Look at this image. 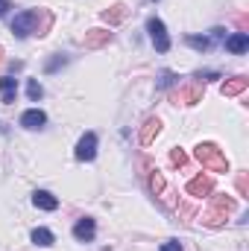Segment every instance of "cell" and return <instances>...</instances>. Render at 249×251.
<instances>
[{
	"mask_svg": "<svg viewBox=\"0 0 249 251\" xmlns=\"http://www.w3.org/2000/svg\"><path fill=\"white\" fill-rule=\"evenodd\" d=\"M6 9H12V6H9V3H6V0H0V18H3V15H6Z\"/></svg>",
	"mask_w": 249,
	"mask_h": 251,
	"instance_id": "cell-27",
	"label": "cell"
},
{
	"mask_svg": "<svg viewBox=\"0 0 249 251\" xmlns=\"http://www.w3.org/2000/svg\"><path fill=\"white\" fill-rule=\"evenodd\" d=\"M147 184H150V190H153L156 196H161V193H164V178H161V173H158L156 167L147 173Z\"/></svg>",
	"mask_w": 249,
	"mask_h": 251,
	"instance_id": "cell-17",
	"label": "cell"
},
{
	"mask_svg": "<svg viewBox=\"0 0 249 251\" xmlns=\"http://www.w3.org/2000/svg\"><path fill=\"white\" fill-rule=\"evenodd\" d=\"M235 184H238V193H241V196H249V176L247 173H241Z\"/></svg>",
	"mask_w": 249,
	"mask_h": 251,
	"instance_id": "cell-22",
	"label": "cell"
},
{
	"mask_svg": "<svg viewBox=\"0 0 249 251\" xmlns=\"http://www.w3.org/2000/svg\"><path fill=\"white\" fill-rule=\"evenodd\" d=\"M226 50L229 53H235V56H241V53H247L249 50V38H247V32H235L229 41H226Z\"/></svg>",
	"mask_w": 249,
	"mask_h": 251,
	"instance_id": "cell-16",
	"label": "cell"
},
{
	"mask_svg": "<svg viewBox=\"0 0 249 251\" xmlns=\"http://www.w3.org/2000/svg\"><path fill=\"white\" fill-rule=\"evenodd\" d=\"M94 234H97V225H94V219H79L76 225H73V237L79 240V243H91L94 240Z\"/></svg>",
	"mask_w": 249,
	"mask_h": 251,
	"instance_id": "cell-10",
	"label": "cell"
},
{
	"mask_svg": "<svg viewBox=\"0 0 249 251\" xmlns=\"http://www.w3.org/2000/svg\"><path fill=\"white\" fill-rule=\"evenodd\" d=\"M32 204H35L38 210H56V207H59V199H56L53 193H47V190H35V193H32Z\"/></svg>",
	"mask_w": 249,
	"mask_h": 251,
	"instance_id": "cell-11",
	"label": "cell"
},
{
	"mask_svg": "<svg viewBox=\"0 0 249 251\" xmlns=\"http://www.w3.org/2000/svg\"><path fill=\"white\" fill-rule=\"evenodd\" d=\"M161 251H182V246H179L176 240H170V243H164V246H161Z\"/></svg>",
	"mask_w": 249,
	"mask_h": 251,
	"instance_id": "cell-25",
	"label": "cell"
},
{
	"mask_svg": "<svg viewBox=\"0 0 249 251\" xmlns=\"http://www.w3.org/2000/svg\"><path fill=\"white\" fill-rule=\"evenodd\" d=\"M232 213H235V199H232V196H214V199H211V207L202 213V225H208V228H223Z\"/></svg>",
	"mask_w": 249,
	"mask_h": 251,
	"instance_id": "cell-1",
	"label": "cell"
},
{
	"mask_svg": "<svg viewBox=\"0 0 249 251\" xmlns=\"http://www.w3.org/2000/svg\"><path fill=\"white\" fill-rule=\"evenodd\" d=\"M170 100H173L176 105H196V102H202V88H199L196 82H185V85H179V88L170 94Z\"/></svg>",
	"mask_w": 249,
	"mask_h": 251,
	"instance_id": "cell-4",
	"label": "cell"
},
{
	"mask_svg": "<svg viewBox=\"0 0 249 251\" xmlns=\"http://www.w3.org/2000/svg\"><path fill=\"white\" fill-rule=\"evenodd\" d=\"M211 190H214V181H211L208 176H196V178L187 181V196H193V199H202V196H208Z\"/></svg>",
	"mask_w": 249,
	"mask_h": 251,
	"instance_id": "cell-8",
	"label": "cell"
},
{
	"mask_svg": "<svg viewBox=\"0 0 249 251\" xmlns=\"http://www.w3.org/2000/svg\"><path fill=\"white\" fill-rule=\"evenodd\" d=\"M32 243L47 249V246H53V234H50L47 228H35V231H32Z\"/></svg>",
	"mask_w": 249,
	"mask_h": 251,
	"instance_id": "cell-18",
	"label": "cell"
},
{
	"mask_svg": "<svg viewBox=\"0 0 249 251\" xmlns=\"http://www.w3.org/2000/svg\"><path fill=\"white\" fill-rule=\"evenodd\" d=\"M158 131H161V120H158V117H147L144 126H141V134H138L141 146H150V143L158 137Z\"/></svg>",
	"mask_w": 249,
	"mask_h": 251,
	"instance_id": "cell-7",
	"label": "cell"
},
{
	"mask_svg": "<svg viewBox=\"0 0 249 251\" xmlns=\"http://www.w3.org/2000/svg\"><path fill=\"white\" fill-rule=\"evenodd\" d=\"M147 32H150V38H153V44H156L158 53H167V50H170L167 29H164V24H161L158 18H150V21H147Z\"/></svg>",
	"mask_w": 249,
	"mask_h": 251,
	"instance_id": "cell-5",
	"label": "cell"
},
{
	"mask_svg": "<svg viewBox=\"0 0 249 251\" xmlns=\"http://www.w3.org/2000/svg\"><path fill=\"white\" fill-rule=\"evenodd\" d=\"M15 97H18V82H15L12 76H3V79H0V102L12 105Z\"/></svg>",
	"mask_w": 249,
	"mask_h": 251,
	"instance_id": "cell-13",
	"label": "cell"
},
{
	"mask_svg": "<svg viewBox=\"0 0 249 251\" xmlns=\"http://www.w3.org/2000/svg\"><path fill=\"white\" fill-rule=\"evenodd\" d=\"M112 41V32L109 29H88L85 32V47L88 50H100V47H106Z\"/></svg>",
	"mask_w": 249,
	"mask_h": 251,
	"instance_id": "cell-9",
	"label": "cell"
},
{
	"mask_svg": "<svg viewBox=\"0 0 249 251\" xmlns=\"http://www.w3.org/2000/svg\"><path fill=\"white\" fill-rule=\"evenodd\" d=\"M41 18H44V9H27V12L15 15V21H12V32H15L18 38H27V35H32V32L38 29Z\"/></svg>",
	"mask_w": 249,
	"mask_h": 251,
	"instance_id": "cell-3",
	"label": "cell"
},
{
	"mask_svg": "<svg viewBox=\"0 0 249 251\" xmlns=\"http://www.w3.org/2000/svg\"><path fill=\"white\" fill-rule=\"evenodd\" d=\"M126 15H129V9H126L124 3H115V6H109V9L103 12V21H106L109 26H115V24L126 21Z\"/></svg>",
	"mask_w": 249,
	"mask_h": 251,
	"instance_id": "cell-15",
	"label": "cell"
},
{
	"mask_svg": "<svg viewBox=\"0 0 249 251\" xmlns=\"http://www.w3.org/2000/svg\"><path fill=\"white\" fill-rule=\"evenodd\" d=\"M3 56H6V53H3V47H0V67H3V64H6V59H3Z\"/></svg>",
	"mask_w": 249,
	"mask_h": 251,
	"instance_id": "cell-28",
	"label": "cell"
},
{
	"mask_svg": "<svg viewBox=\"0 0 249 251\" xmlns=\"http://www.w3.org/2000/svg\"><path fill=\"white\" fill-rule=\"evenodd\" d=\"M158 85H161V88L173 85V73H170V70H161V79H158Z\"/></svg>",
	"mask_w": 249,
	"mask_h": 251,
	"instance_id": "cell-24",
	"label": "cell"
},
{
	"mask_svg": "<svg viewBox=\"0 0 249 251\" xmlns=\"http://www.w3.org/2000/svg\"><path fill=\"white\" fill-rule=\"evenodd\" d=\"M62 64H67V59H64V56H56V59H50V62H47L44 70H47V73H53V70H59Z\"/></svg>",
	"mask_w": 249,
	"mask_h": 251,
	"instance_id": "cell-23",
	"label": "cell"
},
{
	"mask_svg": "<svg viewBox=\"0 0 249 251\" xmlns=\"http://www.w3.org/2000/svg\"><path fill=\"white\" fill-rule=\"evenodd\" d=\"M185 44H187V47H193V50H199V53H205V50H208V38H199V35H187Z\"/></svg>",
	"mask_w": 249,
	"mask_h": 251,
	"instance_id": "cell-20",
	"label": "cell"
},
{
	"mask_svg": "<svg viewBox=\"0 0 249 251\" xmlns=\"http://www.w3.org/2000/svg\"><path fill=\"white\" fill-rule=\"evenodd\" d=\"M196 79H202V82H205V79H217V73H214V70H205V73H196Z\"/></svg>",
	"mask_w": 249,
	"mask_h": 251,
	"instance_id": "cell-26",
	"label": "cell"
},
{
	"mask_svg": "<svg viewBox=\"0 0 249 251\" xmlns=\"http://www.w3.org/2000/svg\"><path fill=\"white\" fill-rule=\"evenodd\" d=\"M27 97H30L32 102H38V100L44 97V88L38 85V79H30V82H27Z\"/></svg>",
	"mask_w": 249,
	"mask_h": 251,
	"instance_id": "cell-19",
	"label": "cell"
},
{
	"mask_svg": "<svg viewBox=\"0 0 249 251\" xmlns=\"http://www.w3.org/2000/svg\"><path fill=\"white\" fill-rule=\"evenodd\" d=\"M170 161H173L176 167H185V164H187V155L182 152V149H170Z\"/></svg>",
	"mask_w": 249,
	"mask_h": 251,
	"instance_id": "cell-21",
	"label": "cell"
},
{
	"mask_svg": "<svg viewBox=\"0 0 249 251\" xmlns=\"http://www.w3.org/2000/svg\"><path fill=\"white\" fill-rule=\"evenodd\" d=\"M193 155H196V161H199L208 173H229V161H226V155H223L214 143H199V146L193 149Z\"/></svg>",
	"mask_w": 249,
	"mask_h": 251,
	"instance_id": "cell-2",
	"label": "cell"
},
{
	"mask_svg": "<svg viewBox=\"0 0 249 251\" xmlns=\"http://www.w3.org/2000/svg\"><path fill=\"white\" fill-rule=\"evenodd\" d=\"M247 85H249L247 76H235V79H226L220 91H223V97H238V94H244V91H247Z\"/></svg>",
	"mask_w": 249,
	"mask_h": 251,
	"instance_id": "cell-14",
	"label": "cell"
},
{
	"mask_svg": "<svg viewBox=\"0 0 249 251\" xmlns=\"http://www.w3.org/2000/svg\"><path fill=\"white\" fill-rule=\"evenodd\" d=\"M76 158L79 161H94L97 158V134L94 131H85L76 143Z\"/></svg>",
	"mask_w": 249,
	"mask_h": 251,
	"instance_id": "cell-6",
	"label": "cell"
},
{
	"mask_svg": "<svg viewBox=\"0 0 249 251\" xmlns=\"http://www.w3.org/2000/svg\"><path fill=\"white\" fill-rule=\"evenodd\" d=\"M44 123H47V114H44L41 108H30V111L21 114V126H24V128H41Z\"/></svg>",
	"mask_w": 249,
	"mask_h": 251,
	"instance_id": "cell-12",
	"label": "cell"
}]
</instances>
